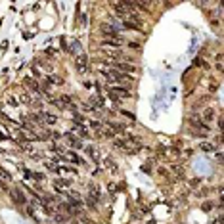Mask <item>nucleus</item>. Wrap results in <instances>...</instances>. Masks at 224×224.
<instances>
[{
  "label": "nucleus",
  "instance_id": "f257e3e1",
  "mask_svg": "<svg viewBox=\"0 0 224 224\" xmlns=\"http://www.w3.org/2000/svg\"><path fill=\"white\" fill-rule=\"evenodd\" d=\"M10 199L16 203L17 207H23V205H27V197H25V193L19 190V188H12L10 190Z\"/></svg>",
  "mask_w": 224,
  "mask_h": 224
},
{
  "label": "nucleus",
  "instance_id": "f03ea898",
  "mask_svg": "<svg viewBox=\"0 0 224 224\" xmlns=\"http://www.w3.org/2000/svg\"><path fill=\"white\" fill-rule=\"evenodd\" d=\"M109 96L115 102H119L121 98H130L132 94L128 92V88H125V86H113V88H109Z\"/></svg>",
  "mask_w": 224,
  "mask_h": 224
},
{
  "label": "nucleus",
  "instance_id": "7ed1b4c3",
  "mask_svg": "<svg viewBox=\"0 0 224 224\" xmlns=\"http://www.w3.org/2000/svg\"><path fill=\"white\" fill-rule=\"evenodd\" d=\"M75 69H77L81 75H86L88 71H90V63H88V57L86 56H77V59H75Z\"/></svg>",
  "mask_w": 224,
  "mask_h": 224
},
{
  "label": "nucleus",
  "instance_id": "20e7f679",
  "mask_svg": "<svg viewBox=\"0 0 224 224\" xmlns=\"http://www.w3.org/2000/svg\"><path fill=\"white\" fill-rule=\"evenodd\" d=\"M188 123H190V127H192V128H197L199 132H205V134H209V130H211V127H209L207 123H203L201 119L193 117V115H192V117L188 119Z\"/></svg>",
  "mask_w": 224,
  "mask_h": 224
},
{
  "label": "nucleus",
  "instance_id": "39448f33",
  "mask_svg": "<svg viewBox=\"0 0 224 224\" xmlns=\"http://www.w3.org/2000/svg\"><path fill=\"white\" fill-rule=\"evenodd\" d=\"M88 197H90L96 205L102 201V190H100V186H98V184L88 182Z\"/></svg>",
  "mask_w": 224,
  "mask_h": 224
},
{
  "label": "nucleus",
  "instance_id": "423d86ee",
  "mask_svg": "<svg viewBox=\"0 0 224 224\" xmlns=\"http://www.w3.org/2000/svg\"><path fill=\"white\" fill-rule=\"evenodd\" d=\"M100 31H102V35H106L107 38L121 40V37H119V31H117L115 27H111L109 23H102V25H100Z\"/></svg>",
  "mask_w": 224,
  "mask_h": 224
},
{
  "label": "nucleus",
  "instance_id": "0eeeda50",
  "mask_svg": "<svg viewBox=\"0 0 224 224\" xmlns=\"http://www.w3.org/2000/svg\"><path fill=\"white\" fill-rule=\"evenodd\" d=\"M115 71H119V73H136L138 69H136V65H132V63H127V62H119V63H109Z\"/></svg>",
  "mask_w": 224,
  "mask_h": 224
},
{
  "label": "nucleus",
  "instance_id": "6e6552de",
  "mask_svg": "<svg viewBox=\"0 0 224 224\" xmlns=\"http://www.w3.org/2000/svg\"><path fill=\"white\" fill-rule=\"evenodd\" d=\"M71 184H73V182L67 180V178H56V180H54V188L57 190V193H65V190H67Z\"/></svg>",
  "mask_w": 224,
  "mask_h": 224
},
{
  "label": "nucleus",
  "instance_id": "1a4fd4ad",
  "mask_svg": "<svg viewBox=\"0 0 224 224\" xmlns=\"http://www.w3.org/2000/svg\"><path fill=\"white\" fill-rule=\"evenodd\" d=\"M102 54L106 56V57H113V59H121V57H125L121 48H102Z\"/></svg>",
  "mask_w": 224,
  "mask_h": 224
},
{
  "label": "nucleus",
  "instance_id": "9d476101",
  "mask_svg": "<svg viewBox=\"0 0 224 224\" xmlns=\"http://www.w3.org/2000/svg\"><path fill=\"white\" fill-rule=\"evenodd\" d=\"M102 48H121V40H115V38H103V40H102Z\"/></svg>",
  "mask_w": 224,
  "mask_h": 224
},
{
  "label": "nucleus",
  "instance_id": "9b49d317",
  "mask_svg": "<svg viewBox=\"0 0 224 224\" xmlns=\"http://www.w3.org/2000/svg\"><path fill=\"white\" fill-rule=\"evenodd\" d=\"M23 84H25V86H29L33 92H38V90H40V84H38L35 79H31V77H25V79H23Z\"/></svg>",
  "mask_w": 224,
  "mask_h": 224
},
{
  "label": "nucleus",
  "instance_id": "f8f14e48",
  "mask_svg": "<svg viewBox=\"0 0 224 224\" xmlns=\"http://www.w3.org/2000/svg\"><path fill=\"white\" fill-rule=\"evenodd\" d=\"M111 6H113V10L117 12V16H119V17H121V19H125V17H127V13H128V12L125 10V6H123V2H115V4H111Z\"/></svg>",
  "mask_w": 224,
  "mask_h": 224
},
{
  "label": "nucleus",
  "instance_id": "ddd939ff",
  "mask_svg": "<svg viewBox=\"0 0 224 224\" xmlns=\"http://www.w3.org/2000/svg\"><path fill=\"white\" fill-rule=\"evenodd\" d=\"M98 136H100V138L113 140V138H115V132H113V130H109V128H103V127H102V128L98 130Z\"/></svg>",
  "mask_w": 224,
  "mask_h": 224
},
{
  "label": "nucleus",
  "instance_id": "4468645a",
  "mask_svg": "<svg viewBox=\"0 0 224 224\" xmlns=\"http://www.w3.org/2000/svg\"><path fill=\"white\" fill-rule=\"evenodd\" d=\"M84 152H86V155H88V157H90L92 161H96V163L100 161V157H98V153H96V152H98V149H96L94 146H86V147H84Z\"/></svg>",
  "mask_w": 224,
  "mask_h": 224
},
{
  "label": "nucleus",
  "instance_id": "2eb2a0df",
  "mask_svg": "<svg viewBox=\"0 0 224 224\" xmlns=\"http://www.w3.org/2000/svg\"><path fill=\"white\" fill-rule=\"evenodd\" d=\"M63 136L69 140V146H71V147H81V146H82L79 138H75V136H73V132H67V134H63Z\"/></svg>",
  "mask_w": 224,
  "mask_h": 224
},
{
  "label": "nucleus",
  "instance_id": "dca6fc26",
  "mask_svg": "<svg viewBox=\"0 0 224 224\" xmlns=\"http://www.w3.org/2000/svg\"><path fill=\"white\" fill-rule=\"evenodd\" d=\"M199 149H201V152H217V146L213 144V142H201L199 144Z\"/></svg>",
  "mask_w": 224,
  "mask_h": 224
},
{
  "label": "nucleus",
  "instance_id": "f3484780",
  "mask_svg": "<svg viewBox=\"0 0 224 224\" xmlns=\"http://www.w3.org/2000/svg\"><path fill=\"white\" fill-rule=\"evenodd\" d=\"M19 102L23 103V106H33V98H31V94H27V92H23L21 96H19Z\"/></svg>",
  "mask_w": 224,
  "mask_h": 224
},
{
  "label": "nucleus",
  "instance_id": "a211bd4d",
  "mask_svg": "<svg viewBox=\"0 0 224 224\" xmlns=\"http://www.w3.org/2000/svg\"><path fill=\"white\" fill-rule=\"evenodd\" d=\"M40 117H42V119H46V123H48V125H56V123H57V117H56V115H50V113H46V111H42Z\"/></svg>",
  "mask_w": 224,
  "mask_h": 224
},
{
  "label": "nucleus",
  "instance_id": "6ab92c4d",
  "mask_svg": "<svg viewBox=\"0 0 224 224\" xmlns=\"http://www.w3.org/2000/svg\"><path fill=\"white\" fill-rule=\"evenodd\" d=\"M106 125H107V127H111V130H113V132H123V130H125V127H123L121 123L117 125V123H113V121H106Z\"/></svg>",
  "mask_w": 224,
  "mask_h": 224
},
{
  "label": "nucleus",
  "instance_id": "aec40b11",
  "mask_svg": "<svg viewBox=\"0 0 224 224\" xmlns=\"http://www.w3.org/2000/svg\"><path fill=\"white\" fill-rule=\"evenodd\" d=\"M203 119H205V121H213V119H215V109L213 107H207L203 111Z\"/></svg>",
  "mask_w": 224,
  "mask_h": 224
},
{
  "label": "nucleus",
  "instance_id": "412c9836",
  "mask_svg": "<svg viewBox=\"0 0 224 224\" xmlns=\"http://www.w3.org/2000/svg\"><path fill=\"white\" fill-rule=\"evenodd\" d=\"M48 82H54V84H63V79L62 77H57V75H48Z\"/></svg>",
  "mask_w": 224,
  "mask_h": 224
},
{
  "label": "nucleus",
  "instance_id": "4be33fe9",
  "mask_svg": "<svg viewBox=\"0 0 224 224\" xmlns=\"http://www.w3.org/2000/svg\"><path fill=\"white\" fill-rule=\"evenodd\" d=\"M123 25L128 29V31H140V25H136V23H132V21H123Z\"/></svg>",
  "mask_w": 224,
  "mask_h": 224
},
{
  "label": "nucleus",
  "instance_id": "5701e85b",
  "mask_svg": "<svg viewBox=\"0 0 224 224\" xmlns=\"http://www.w3.org/2000/svg\"><path fill=\"white\" fill-rule=\"evenodd\" d=\"M103 163H106V165L109 167V171H111V172H117V165H115V163H113L109 157H107V159H103Z\"/></svg>",
  "mask_w": 224,
  "mask_h": 224
},
{
  "label": "nucleus",
  "instance_id": "b1692460",
  "mask_svg": "<svg viewBox=\"0 0 224 224\" xmlns=\"http://www.w3.org/2000/svg\"><path fill=\"white\" fill-rule=\"evenodd\" d=\"M192 136H193V138L203 140V138H207V136H209V134H205V132H197V130H192Z\"/></svg>",
  "mask_w": 224,
  "mask_h": 224
},
{
  "label": "nucleus",
  "instance_id": "393cba45",
  "mask_svg": "<svg viewBox=\"0 0 224 224\" xmlns=\"http://www.w3.org/2000/svg\"><path fill=\"white\" fill-rule=\"evenodd\" d=\"M213 207H215V203H213V201H205V203L201 205V209H203V211H205V213H207V211H211V209H213Z\"/></svg>",
  "mask_w": 224,
  "mask_h": 224
},
{
  "label": "nucleus",
  "instance_id": "a878e982",
  "mask_svg": "<svg viewBox=\"0 0 224 224\" xmlns=\"http://www.w3.org/2000/svg\"><path fill=\"white\" fill-rule=\"evenodd\" d=\"M46 167H48L50 172H59V167L56 165V163H46Z\"/></svg>",
  "mask_w": 224,
  "mask_h": 224
},
{
  "label": "nucleus",
  "instance_id": "bb28decb",
  "mask_svg": "<svg viewBox=\"0 0 224 224\" xmlns=\"http://www.w3.org/2000/svg\"><path fill=\"white\" fill-rule=\"evenodd\" d=\"M84 203H86L88 207H90V209H94V211H96V209H98V205H96V203H94V201H92L90 197H88V196H86V199H84Z\"/></svg>",
  "mask_w": 224,
  "mask_h": 224
},
{
  "label": "nucleus",
  "instance_id": "cd10ccee",
  "mask_svg": "<svg viewBox=\"0 0 224 224\" xmlns=\"http://www.w3.org/2000/svg\"><path fill=\"white\" fill-rule=\"evenodd\" d=\"M201 184V178H192L190 180V188H197Z\"/></svg>",
  "mask_w": 224,
  "mask_h": 224
},
{
  "label": "nucleus",
  "instance_id": "c85d7f7f",
  "mask_svg": "<svg viewBox=\"0 0 224 224\" xmlns=\"http://www.w3.org/2000/svg\"><path fill=\"white\" fill-rule=\"evenodd\" d=\"M88 125H90V127H92V128H94V130H100V128H102V127H103V125H102V123H100V121H90V123H88Z\"/></svg>",
  "mask_w": 224,
  "mask_h": 224
},
{
  "label": "nucleus",
  "instance_id": "c756f323",
  "mask_svg": "<svg viewBox=\"0 0 224 224\" xmlns=\"http://www.w3.org/2000/svg\"><path fill=\"white\" fill-rule=\"evenodd\" d=\"M0 176H2L4 178V180H12V176H10V172H6L2 167H0Z\"/></svg>",
  "mask_w": 224,
  "mask_h": 224
},
{
  "label": "nucleus",
  "instance_id": "7c9ffc66",
  "mask_svg": "<svg viewBox=\"0 0 224 224\" xmlns=\"http://www.w3.org/2000/svg\"><path fill=\"white\" fill-rule=\"evenodd\" d=\"M54 220H56V222H65L67 217H65V215H54Z\"/></svg>",
  "mask_w": 224,
  "mask_h": 224
},
{
  "label": "nucleus",
  "instance_id": "2f4dec72",
  "mask_svg": "<svg viewBox=\"0 0 224 224\" xmlns=\"http://www.w3.org/2000/svg\"><path fill=\"white\" fill-rule=\"evenodd\" d=\"M128 48H132V50H140V42H128Z\"/></svg>",
  "mask_w": 224,
  "mask_h": 224
},
{
  "label": "nucleus",
  "instance_id": "473e14b6",
  "mask_svg": "<svg viewBox=\"0 0 224 224\" xmlns=\"http://www.w3.org/2000/svg\"><path fill=\"white\" fill-rule=\"evenodd\" d=\"M8 103H10L12 107H17V100L13 98V96H10V98H8Z\"/></svg>",
  "mask_w": 224,
  "mask_h": 224
},
{
  "label": "nucleus",
  "instance_id": "72a5a7b5",
  "mask_svg": "<svg viewBox=\"0 0 224 224\" xmlns=\"http://www.w3.org/2000/svg\"><path fill=\"white\" fill-rule=\"evenodd\" d=\"M142 171H144V172H152V163H144Z\"/></svg>",
  "mask_w": 224,
  "mask_h": 224
},
{
  "label": "nucleus",
  "instance_id": "f704fd0d",
  "mask_svg": "<svg viewBox=\"0 0 224 224\" xmlns=\"http://www.w3.org/2000/svg\"><path fill=\"white\" fill-rule=\"evenodd\" d=\"M33 178H37V180H44V174H40V172H35V174H33Z\"/></svg>",
  "mask_w": 224,
  "mask_h": 224
},
{
  "label": "nucleus",
  "instance_id": "c9c22d12",
  "mask_svg": "<svg viewBox=\"0 0 224 224\" xmlns=\"http://www.w3.org/2000/svg\"><path fill=\"white\" fill-rule=\"evenodd\" d=\"M52 138H54V140H59V138H62V134H59V132H52Z\"/></svg>",
  "mask_w": 224,
  "mask_h": 224
},
{
  "label": "nucleus",
  "instance_id": "e433bc0d",
  "mask_svg": "<svg viewBox=\"0 0 224 224\" xmlns=\"http://www.w3.org/2000/svg\"><path fill=\"white\" fill-rule=\"evenodd\" d=\"M107 188H109V192H111V193H115V192H117V186H115V184H109Z\"/></svg>",
  "mask_w": 224,
  "mask_h": 224
},
{
  "label": "nucleus",
  "instance_id": "4c0bfd02",
  "mask_svg": "<svg viewBox=\"0 0 224 224\" xmlns=\"http://www.w3.org/2000/svg\"><path fill=\"white\" fill-rule=\"evenodd\" d=\"M121 113H123L125 117H128V119H134V115H132V113H128V111H121Z\"/></svg>",
  "mask_w": 224,
  "mask_h": 224
},
{
  "label": "nucleus",
  "instance_id": "58836bf2",
  "mask_svg": "<svg viewBox=\"0 0 224 224\" xmlns=\"http://www.w3.org/2000/svg\"><path fill=\"white\" fill-rule=\"evenodd\" d=\"M0 190H8V186H6V184H4L2 180H0Z\"/></svg>",
  "mask_w": 224,
  "mask_h": 224
},
{
  "label": "nucleus",
  "instance_id": "ea45409f",
  "mask_svg": "<svg viewBox=\"0 0 224 224\" xmlns=\"http://www.w3.org/2000/svg\"><path fill=\"white\" fill-rule=\"evenodd\" d=\"M149 224H155V222H153V220H152V222H149Z\"/></svg>",
  "mask_w": 224,
  "mask_h": 224
}]
</instances>
